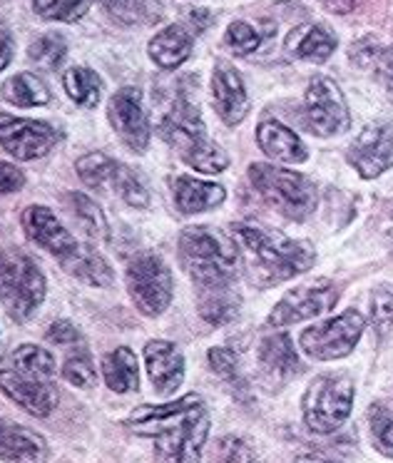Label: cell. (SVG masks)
Returning <instances> with one entry per match:
<instances>
[{"label": "cell", "instance_id": "1f68e13d", "mask_svg": "<svg viewBox=\"0 0 393 463\" xmlns=\"http://www.w3.org/2000/svg\"><path fill=\"white\" fill-rule=\"evenodd\" d=\"M200 399H202V396H197V393H187V396H182L177 402L160 403V406H152V403L137 406V409L130 413V426L135 431L145 436L152 426H157V423L167 421L172 416H177V413H182L187 406H192L194 402H200Z\"/></svg>", "mask_w": 393, "mask_h": 463}, {"label": "cell", "instance_id": "5b68a950", "mask_svg": "<svg viewBox=\"0 0 393 463\" xmlns=\"http://www.w3.org/2000/svg\"><path fill=\"white\" fill-rule=\"evenodd\" d=\"M249 182L257 194L286 220L304 222L316 212L319 204L316 182L302 172L257 162L249 167Z\"/></svg>", "mask_w": 393, "mask_h": 463}, {"label": "cell", "instance_id": "2e32d148", "mask_svg": "<svg viewBox=\"0 0 393 463\" xmlns=\"http://www.w3.org/2000/svg\"><path fill=\"white\" fill-rule=\"evenodd\" d=\"M23 232H25V237L31 240L35 247H41L48 254H52L58 262L65 260V257H70L80 242H78V237L72 234L61 220H58V214L51 210V207H45V204H31V207H25L23 210L21 217Z\"/></svg>", "mask_w": 393, "mask_h": 463}, {"label": "cell", "instance_id": "30bf717a", "mask_svg": "<svg viewBox=\"0 0 393 463\" xmlns=\"http://www.w3.org/2000/svg\"><path fill=\"white\" fill-rule=\"evenodd\" d=\"M75 170L80 175V180L92 190L112 192L135 210L150 207V192L137 180V175L127 165L112 160L105 152H88L85 157L75 162Z\"/></svg>", "mask_w": 393, "mask_h": 463}, {"label": "cell", "instance_id": "7a4b0ae2", "mask_svg": "<svg viewBox=\"0 0 393 463\" xmlns=\"http://www.w3.org/2000/svg\"><path fill=\"white\" fill-rule=\"evenodd\" d=\"M180 260L184 272L200 289L224 287L237 279V269L242 262L239 244L232 234L214 227H187L180 234Z\"/></svg>", "mask_w": 393, "mask_h": 463}, {"label": "cell", "instance_id": "52a82bcc", "mask_svg": "<svg viewBox=\"0 0 393 463\" xmlns=\"http://www.w3.org/2000/svg\"><path fill=\"white\" fill-rule=\"evenodd\" d=\"M145 436L157 439V451L167 463H200L210 436V413L204 402H194L167 421L152 426Z\"/></svg>", "mask_w": 393, "mask_h": 463}, {"label": "cell", "instance_id": "ac0fdd59", "mask_svg": "<svg viewBox=\"0 0 393 463\" xmlns=\"http://www.w3.org/2000/svg\"><path fill=\"white\" fill-rule=\"evenodd\" d=\"M214 110L224 125H239L249 115V95L239 71L229 62H217L212 72Z\"/></svg>", "mask_w": 393, "mask_h": 463}, {"label": "cell", "instance_id": "8d00e7d4", "mask_svg": "<svg viewBox=\"0 0 393 463\" xmlns=\"http://www.w3.org/2000/svg\"><path fill=\"white\" fill-rule=\"evenodd\" d=\"M369 426H371L373 449L386 458H393V413L381 403L379 406L373 403L369 411Z\"/></svg>", "mask_w": 393, "mask_h": 463}, {"label": "cell", "instance_id": "7bdbcfd3", "mask_svg": "<svg viewBox=\"0 0 393 463\" xmlns=\"http://www.w3.org/2000/svg\"><path fill=\"white\" fill-rule=\"evenodd\" d=\"M45 339L51 344H58V346H72V344L82 342V334L75 324L61 319V322H52L51 326H48Z\"/></svg>", "mask_w": 393, "mask_h": 463}, {"label": "cell", "instance_id": "9a60e30c", "mask_svg": "<svg viewBox=\"0 0 393 463\" xmlns=\"http://www.w3.org/2000/svg\"><path fill=\"white\" fill-rule=\"evenodd\" d=\"M349 162L363 180H376L393 167V128L386 122L366 125L349 147Z\"/></svg>", "mask_w": 393, "mask_h": 463}, {"label": "cell", "instance_id": "4fadbf2b", "mask_svg": "<svg viewBox=\"0 0 393 463\" xmlns=\"http://www.w3.org/2000/svg\"><path fill=\"white\" fill-rule=\"evenodd\" d=\"M61 130L45 120L13 118L0 112V147L15 160L31 162L45 157L61 142Z\"/></svg>", "mask_w": 393, "mask_h": 463}, {"label": "cell", "instance_id": "5bb4252c", "mask_svg": "<svg viewBox=\"0 0 393 463\" xmlns=\"http://www.w3.org/2000/svg\"><path fill=\"white\" fill-rule=\"evenodd\" d=\"M108 120H110L112 130L120 137L132 152L147 150L150 145V118L145 112V102H142V92L132 85H125L115 92L108 102Z\"/></svg>", "mask_w": 393, "mask_h": 463}, {"label": "cell", "instance_id": "816d5d0a", "mask_svg": "<svg viewBox=\"0 0 393 463\" xmlns=\"http://www.w3.org/2000/svg\"><path fill=\"white\" fill-rule=\"evenodd\" d=\"M252 463H254V461H252Z\"/></svg>", "mask_w": 393, "mask_h": 463}, {"label": "cell", "instance_id": "8992f818", "mask_svg": "<svg viewBox=\"0 0 393 463\" xmlns=\"http://www.w3.org/2000/svg\"><path fill=\"white\" fill-rule=\"evenodd\" d=\"M356 383L349 373L333 372L316 376L304 393V423L313 433H333L351 416Z\"/></svg>", "mask_w": 393, "mask_h": 463}, {"label": "cell", "instance_id": "484cf974", "mask_svg": "<svg viewBox=\"0 0 393 463\" xmlns=\"http://www.w3.org/2000/svg\"><path fill=\"white\" fill-rule=\"evenodd\" d=\"M62 204L65 212L70 214V220L78 224V230L95 244H105L110 240V224L108 217L102 214L98 207V202L88 197L85 192H72L68 190L62 194Z\"/></svg>", "mask_w": 393, "mask_h": 463}, {"label": "cell", "instance_id": "cb8c5ba5", "mask_svg": "<svg viewBox=\"0 0 393 463\" xmlns=\"http://www.w3.org/2000/svg\"><path fill=\"white\" fill-rule=\"evenodd\" d=\"M172 197L180 214H200V212L214 210L227 200V190L217 182L197 180L190 175H180L172 180Z\"/></svg>", "mask_w": 393, "mask_h": 463}, {"label": "cell", "instance_id": "74e56055", "mask_svg": "<svg viewBox=\"0 0 393 463\" xmlns=\"http://www.w3.org/2000/svg\"><path fill=\"white\" fill-rule=\"evenodd\" d=\"M264 35L259 28H254L252 23L247 21H234L229 23V28L224 33V43L227 48L234 51L237 55H252L262 48Z\"/></svg>", "mask_w": 393, "mask_h": 463}, {"label": "cell", "instance_id": "f907efd6", "mask_svg": "<svg viewBox=\"0 0 393 463\" xmlns=\"http://www.w3.org/2000/svg\"><path fill=\"white\" fill-rule=\"evenodd\" d=\"M102 3H108V5H110V3H115V0H102Z\"/></svg>", "mask_w": 393, "mask_h": 463}, {"label": "cell", "instance_id": "d6986e66", "mask_svg": "<svg viewBox=\"0 0 393 463\" xmlns=\"http://www.w3.org/2000/svg\"><path fill=\"white\" fill-rule=\"evenodd\" d=\"M145 364H147L152 386L162 396L177 392L184 382V356L177 349V344L164 342V339L147 342L145 344Z\"/></svg>", "mask_w": 393, "mask_h": 463}, {"label": "cell", "instance_id": "4dcf8cb0", "mask_svg": "<svg viewBox=\"0 0 393 463\" xmlns=\"http://www.w3.org/2000/svg\"><path fill=\"white\" fill-rule=\"evenodd\" d=\"M62 88L68 92V98L80 108H95L102 98L100 75L85 65H75L62 72Z\"/></svg>", "mask_w": 393, "mask_h": 463}, {"label": "cell", "instance_id": "60d3db41", "mask_svg": "<svg viewBox=\"0 0 393 463\" xmlns=\"http://www.w3.org/2000/svg\"><path fill=\"white\" fill-rule=\"evenodd\" d=\"M207 359H210V366H212V372L224 379L227 383H232V386H242V376H239V362H237V354L229 352V349H224V346H214L207 354Z\"/></svg>", "mask_w": 393, "mask_h": 463}, {"label": "cell", "instance_id": "681fc988", "mask_svg": "<svg viewBox=\"0 0 393 463\" xmlns=\"http://www.w3.org/2000/svg\"><path fill=\"white\" fill-rule=\"evenodd\" d=\"M294 463H333V461L323 458V456H299Z\"/></svg>", "mask_w": 393, "mask_h": 463}, {"label": "cell", "instance_id": "e0dca14e", "mask_svg": "<svg viewBox=\"0 0 393 463\" xmlns=\"http://www.w3.org/2000/svg\"><path fill=\"white\" fill-rule=\"evenodd\" d=\"M0 392L15 406H21L23 411L38 416V419L51 416L58 406V392L52 389L51 382L21 373L18 369H3L0 372Z\"/></svg>", "mask_w": 393, "mask_h": 463}, {"label": "cell", "instance_id": "8fae6325", "mask_svg": "<svg viewBox=\"0 0 393 463\" xmlns=\"http://www.w3.org/2000/svg\"><path fill=\"white\" fill-rule=\"evenodd\" d=\"M304 120L306 128L319 135V137H333L343 135L351 128V112L346 105L342 88L326 78V75H313L304 95Z\"/></svg>", "mask_w": 393, "mask_h": 463}, {"label": "cell", "instance_id": "3957f363", "mask_svg": "<svg viewBox=\"0 0 393 463\" xmlns=\"http://www.w3.org/2000/svg\"><path fill=\"white\" fill-rule=\"evenodd\" d=\"M162 140L172 145L192 170L217 175L229 167L227 152L207 135L200 108L187 98L174 100L172 110L160 122Z\"/></svg>", "mask_w": 393, "mask_h": 463}, {"label": "cell", "instance_id": "ee69618b", "mask_svg": "<svg viewBox=\"0 0 393 463\" xmlns=\"http://www.w3.org/2000/svg\"><path fill=\"white\" fill-rule=\"evenodd\" d=\"M23 184H25V175L11 162H0V197L23 190Z\"/></svg>", "mask_w": 393, "mask_h": 463}, {"label": "cell", "instance_id": "e575fe53", "mask_svg": "<svg viewBox=\"0 0 393 463\" xmlns=\"http://www.w3.org/2000/svg\"><path fill=\"white\" fill-rule=\"evenodd\" d=\"M90 5L92 0H33V11L55 23H78Z\"/></svg>", "mask_w": 393, "mask_h": 463}, {"label": "cell", "instance_id": "f35d334b", "mask_svg": "<svg viewBox=\"0 0 393 463\" xmlns=\"http://www.w3.org/2000/svg\"><path fill=\"white\" fill-rule=\"evenodd\" d=\"M61 373L65 382L70 386H78V389H92L98 383V372H95V364H92L88 352L70 354L62 364Z\"/></svg>", "mask_w": 393, "mask_h": 463}, {"label": "cell", "instance_id": "9c48e42d", "mask_svg": "<svg viewBox=\"0 0 393 463\" xmlns=\"http://www.w3.org/2000/svg\"><path fill=\"white\" fill-rule=\"evenodd\" d=\"M363 329H366L363 314L356 309H346L339 317L304 329L299 336V346L306 356H312L316 362H336L356 349Z\"/></svg>", "mask_w": 393, "mask_h": 463}, {"label": "cell", "instance_id": "83f0119b", "mask_svg": "<svg viewBox=\"0 0 393 463\" xmlns=\"http://www.w3.org/2000/svg\"><path fill=\"white\" fill-rule=\"evenodd\" d=\"M61 267L70 277L90 284V287H110L115 282V272H112L110 262L92 247H82L80 244L70 257L61 260Z\"/></svg>", "mask_w": 393, "mask_h": 463}, {"label": "cell", "instance_id": "ab89813d", "mask_svg": "<svg viewBox=\"0 0 393 463\" xmlns=\"http://www.w3.org/2000/svg\"><path fill=\"white\" fill-rule=\"evenodd\" d=\"M110 8L122 23H152L162 15L160 3L154 0H115Z\"/></svg>", "mask_w": 393, "mask_h": 463}, {"label": "cell", "instance_id": "c3c4849f", "mask_svg": "<svg viewBox=\"0 0 393 463\" xmlns=\"http://www.w3.org/2000/svg\"><path fill=\"white\" fill-rule=\"evenodd\" d=\"M323 8H329L332 13H349L353 8V0H322Z\"/></svg>", "mask_w": 393, "mask_h": 463}, {"label": "cell", "instance_id": "bcb514c9", "mask_svg": "<svg viewBox=\"0 0 393 463\" xmlns=\"http://www.w3.org/2000/svg\"><path fill=\"white\" fill-rule=\"evenodd\" d=\"M379 232H381L383 240H393V204L383 210L381 220H379Z\"/></svg>", "mask_w": 393, "mask_h": 463}, {"label": "cell", "instance_id": "7c38bea8", "mask_svg": "<svg viewBox=\"0 0 393 463\" xmlns=\"http://www.w3.org/2000/svg\"><path fill=\"white\" fill-rule=\"evenodd\" d=\"M339 287L332 279H312V282L299 284L296 289L286 292L276 302V307L269 314V326H289V324L306 322L313 317L332 312L339 302Z\"/></svg>", "mask_w": 393, "mask_h": 463}, {"label": "cell", "instance_id": "b9f144b4", "mask_svg": "<svg viewBox=\"0 0 393 463\" xmlns=\"http://www.w3.org/2000/svg\"><path fill=\"white\" fill-rule=\"evenodd\" d=\"M369 62L383 88L393 92V48H373L369 52Z\"/></svg>", "mask_w": 393, "mask_h": 463}, {"label": "cell", "instance_id": "7402d4cb", "mask_svg": "<svg viewBox=\"0 0 393 463\" xmlns=\"http://www.w3.org/2000/svg\"><path fill=\"white\" fill-rule=\"evenodd\" d=\"M0 461L5 463H45L48 443L41 433L28 426L0 421Z\"/></svg>", "mask_w": 393, "mask_h": 463}, {"label": "cell", "instance_id": "ba28073f", "mask_svg": "<svg viewBox=\"0 0 393 463\" xmlns=\"http://www.w3.org/2000/svg\"><path fill=\"white\" fill-rule=\"evenodd\" d=\"M125 284L132 304L145 317H160L172 304V272L160 254H135L125 269Z\"/></svg>", "mask_w": 393, "mask_h": 463}, {"label": "cell", "instance_id": "277c9868", "mask_svg": "<svg viewBox=\"0 0 393 463\" xmlns=\"http://www.w3.org/2000/svg\"><path fill=\"white\" fill-rule=\"evenodd\" d=\"M48 294V279L31 254L18 247L0 250V304L13 322H28Z\"/></svg>", "mask_w": 393, "mask_h": 463}, {"label": "cell", "instance_id": "6da1fadb", "mask_svg": "<svg viewBox=\"0 0 393 463\" xmlns=\"http://www.w3.org/2000/svg\"><path fill=\"white\" fill-rule=\"evenodd\" d=\"M232 237L239 244V252H244L252 284L262 289L309 272L316 262L312 244L292 240L284 232L272 230L262 222H237L232 227Z\"/></svg>", "mask_w": 393, "mask_h": 463}, {"label": "cell", "instance_id": "44dd1931", "mask_svg": "<svg viewBox=\"0 0 393 463\" xmlns=\"http://www.w3.org/2000/svg\"><path fill=\"white\" fill-rule=\"evenodd\" d=\"M257 142L267 157L284 165H302L309 160V150L302 137L279 120H264L257 128Z\"/></svg>", "mask_w": 393, "mask_h": 463}, {"label": "cell", "instance_id": "603a6c76", "mask_svg": "<svg viewBox=\"0 0 393 463\" xmlns=\"http://www.w3.org/2000/svg\"><path fill=\"white\" fill-rule=\"evenodd\" d=\"M336 45H339V41H336L332 28H326L322 23L296 25L284 43V48L292 58L306 62H326L336 51Z\"/></svg>", "mask_w": 393, "mask_h": 463}, {"label": "cell", "instance_id": "d4e9b609", "mask_svg": "<svg viewBox=\"0 0 393 463\" xmlns=\"http://www.w3.org/2000/svg\"><path fill=\"white\" fill-rule=\"evenodd\" d=\"M194 38L184 25H167L162 28L147 45L150 61L162 71H177L180 65L190 61Z\"/></svg>", "mask_w": 393, "mask_h": 463}, {"label": "cell", "instance_id": "7dc6e473", "mask_svg": "<svg viewBox=\"0 0 393 463\" xmlns=\"http://www.w3.org/2000/svg\"><path fill=\"white\" fill-rule=\"evenodd\" d=\"M190 23L194 25V31L202 33L212 23V15H210V11H204V8H197V11H190Z\"/></svg>", "mask_w": 393, "mask_h": 463}, {"label": "cell", "instance_id": "d590c367", "mask_svg": "<svg viewBox=\"0 0 393 463\" xmlns=\"http://www.w3.org/2000/svg\"><path fill=\"white\" fill-rule=\"evenodd\" d=\"M371 324L379 336H388L393 332V284H381L371 292Z\"/></svg>", "mask_w": 393, "mask_h": 463}, {"label": "cell", "instance_id": "836d02e7", "mask_svg": "<svg viewBox=\"0 0 393 463\" xmlns=\"http://www.w3.org/2000/svg\"><path fill=\"white\" fill-rule=\"evenodd\" d=\"M65 55H68V41L61 33H45L38 41H33L28 48V58L42 71H58Z\"/></svg>", "mask_w": 393, "mask_h": 463}, {"label": "cell", "instance_id": "ffe728a7", "mask_svg": "<svg viewBox=\"0 0 393 463\" xmlns=\"http://www.w3.org/2000/svg\"><path fill=\"white\" fill-rule=\"evenodd\" d=\"M257 362L262 369V379H269L276 386H282L299 372V356L294 349L289 334L274 332L264 336L257 346Z\"/></svg>", "mask_w": 393, "mask_h": 463}, {"label": "cell", "instance_id": "f546056e", "mask_svg": "<svg viewBox=\"0 0 393 463\" xmlns=\"http://www.w3.org/2000/svg\"><path fill=\"white\" fill-rule=\"evenodd\" d=\"M3 100L11 102L15 108H42L51 102V90L45 88V82L33 75V72H18L3 82Z\"/></svg>", "mask_w": 393, "mask_h": 463}, {"label": "cell", "instance_id": "d6a6232c", "mask_svg": "<svg viewBox=\"0 0 393 463\" xmlns=\"http://www.w3.org/2000/svg\"><path fill=\"white\" fill-rule=\"evenodd\" d=\"M13 366L21 373L35 376V379H51L55 373V359L51 352H45L38 344H23L13 352Z\"/></svg>", "mask_w": 393, "mask_h": 463}, {"label": "cell", "instance_id": "4316f807", "mask_svg": "<svg viewBox=\"0 0 393 463\" xmlns=\"http://www.w3.org/2000/svg\"><path fill=\"white\" fill-rule=\"evenodd\" d=\"M100 366L102 379H105L110 392H137V386H140V364H137V354L132 352L130 346H117L110 354H105Z\"/></svg>", "mask_w": 393, "mask_h": 463}, {"label": "cell", "instance_id": "f6af8a7d", "mask_svg": "<svg viewBox=\"0 0 393 463\" xmlns=\"http://www.w3.org/2000/svg\"><path fill=\"white\" fill-rule=\"evenodd\" d=\"M13 51H15V45H13V35L5 31V28H0V72L11 65Z\"/></svg>", "mask_w": 393, "mask_h": 463}, {"label": "cell", "instance_id": "f1b7e54d", "mask_svg": "<svg viewBox=\"0 0 393 463\" xmlns=\"http://www.w3.org/2000/svg\"><path fill=\"white\" fill-rule=\"evenodd\" d=\"M200 317L212 326H224V324L234 322L239 317V307L242 299L234 292L232 284L224 287H207L200 292Z\"/></svg>", "mask_w": 393, "mask_h": 463}]
</instances>
